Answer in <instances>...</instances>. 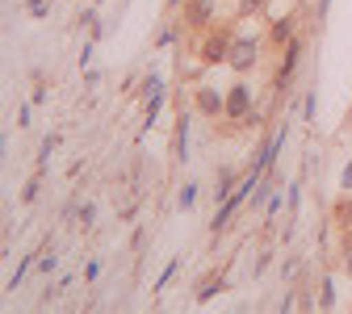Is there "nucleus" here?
Wrapping results in <instances>:
<instances>
[{
    "mask_svg": "<svg viewBox=\"0 0 352 314\" xmlns=\"http://www.w3.org/2000/svg\"><path fill=\"white\" fill-rule=\"evenodd\" d=\"M256 59H260V42L248 38V34H235L231 51H227V67H235V71H252Z\"/></svg>",
    "mask_w": 352,
    "mask_h": 314,
    "instance_id": "1",
    "label": "nucleus"
},
{
    "mask_svg": "<svg viewBox=\"0 0 352 314\" xmlns=\"http://www.w3.org/2000/svg\"><path fill=\"white\" fill-rule=\"evenodd\" d=\"M231 42H235V30H214V34L201 42V63H227Z\"/></svg>",
    "mask_w": 352,
    "mask_h": 314,
    "instance_id": "2",
    "label": "nucleus"
},
{
    "mask_svg": "<svg viewBox=\"0 0 352 314\" xmlns=\"http://www.w3.org/2000/svg\"><path fill=\"white\" fill-rule=\"evenodd\" d=\"M227 117H231V122L252 117V88H248V84H235L231 93H227Z\"/></svg>",
    "mask_w": 352,
    "mask_h": 314,
    "instance_id": "3",
    "label": "nucleus"
},
{
    "mask_svg": "<svg viewBox=\"0 0 352 314\" xmlns=\"http://www.w3.org/2000/svg\"><path fill=\"white\" fill-rule=\"evenodd\" d=\"M197 109H201L206 117H218V113H227V101H223V93H218V88H197Z\"/></svg>",
    "mask_w": 352,
    "mask_h": 314,
    "instance_id": "4",
    "label": "nucleus"
},
{
    "mask_svg": "<svg viewBox=\"0 0 352 314\" xmlns=\"http://www.w3.org/2000/svg\"><path fill=\"white\" fill-rule=\"evenodd\" d=\"M185 17H189V25H210V17H214V0H189V9H185Z\"/></svg>",
    "mask_w": 352,
    "mask_h": 314,
    "instance_id": "5",
    "label": "nucleus"
},
{
    "mask_svg": "<svg viewBox=\"0 0 352 314\" xmlns=\"http://www.w3.org/2000/svg\"><path fill=\"white\" fill-rule=\"evenodd\" d=\"M294 67H298V42L285 47V59H281V71H277V88H285L294 80Z\"/></svg>",
    "mask_w": 352,
    "mask_h": 314,
    "instance_id": "6",
    "label": "nucleus"
},
{
    "mask_svg": "<svg viewBox=\"0 0 352 314\" xmlns=\"http://www.w3.org/2000/svg\"><path fill=\"white\" fill-rule=\"evenodd\" d=\"M289 30H294V21L285 17V21H273V42H294L289 38Z\"/></svg>",
    "mask_w": 352,
    "mask_h": 314,
    "instance_id": "7",
    "label": "nucleus"
},
{
    "mask_svg": "<svg viewBox=\"0 0 352 314\" xmlns=\"http://www.w3.org/2000/svg\"><path fill=\"white\" fill-rule=\"evenodd\" d=\"M218 289H223V277H214V281H206V285L197 289V302H210V298H214Z\"/></svg>",
    "mask_w": 352,
    "mask_h": 314,
    "instance_id": "8",
    "label": "nucleus"
},
{
    "mask_svg": "<svg viewBox=\"0 0 352 314\" xmlns=\"http://www.w3.org/2000/svg\"><path fill=\"white\" fill-rule=\"evenodd\" d=\"M193 201H197V185H185L181 197H176V205H181V210H193Z\"/></svg>",
    "mask_w": 352,
    "mask_h": 314,
    "instance_id": "9",
    "label": "nucleus"
},
{
    "mask_svg": "<svg viewBox=\"0 0 352 314\" xmlns=\"http://www.w3.org/2000/svg\"><path fill=\"white\" fill-rule=\"evenodd\" d=\"M47 9H51L47 0H30V13H34V17H47Z\"/></svg>",
    "mask_w": 352,
    "mask_h": 314,
    "instance_id": "10",
    "label": "nucleus"
},
{
    "mask_svg": "<svg viewBox=\"0 0 352 314\" xmlns=\"http://www.w3.org/2000/svg\"><path fill=\"white\" fill-rule=\"evenodd\" d=\"M260 5H264V0H239V9H243V13H252V9H260Z\"/></svg>",
    "mask_w": 352,
    "mask_h": 314,
    "instance_id": "11",
    "label": "nucleus"
},
{
    "mask_svg": "<svg viewBox=\"0 0 352 314\" xmlns=\"http://www.w3.org/2000/svg\"><path fill=\"white\" fill-rule=\"evenodd\" d=\"M340 185H344V189H352V164L344 168V176H340Z\"/></svg>",
    "mask_w": 352,
    "mask_h": 314,
    "instance_id": "12",
    "label": "nucleus"
}]
</instances>
